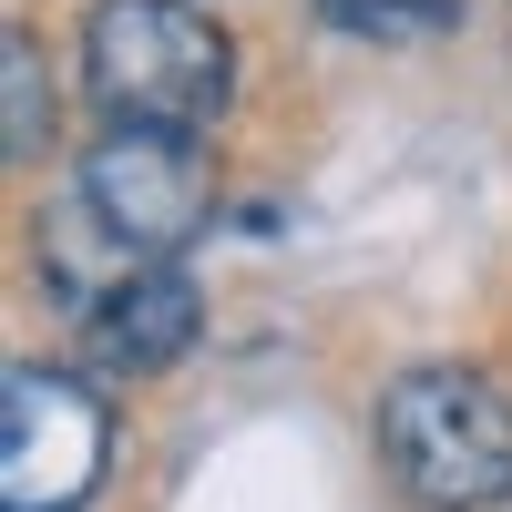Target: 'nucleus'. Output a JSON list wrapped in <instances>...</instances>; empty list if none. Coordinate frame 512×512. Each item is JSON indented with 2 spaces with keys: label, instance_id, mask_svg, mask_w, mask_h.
<instances>
[{
  "label": "nucleus",
  "instance_id": "nucleus-1",
  "mask_svg": "<svg viewBox=\"0 0 512 512\" xmlns=\"http://www.w3.org/2000/svg\"><path fill=\"white\" fill-rule=\"evenodd\" d=\"M379 461L420 512H502L512 502V400L461 359H410L379 390Z\"/></svg>",
  "mask_w": 512,
  "mask_h": 512
},
{
  "label": "nucleus",
  "instance_id": "nucleus-2",
  "mask_svg": "<svg viewBox=\"0 0 512 512\" xmlns=\"http://www.w3.org/2000/svg\"><path fill=\"white\" fill-rule=\"evenodd\" d=\"M82 82L113 123L144 134H205L236 93V52L195 0H93L82 21Z\"/></svg>",
  "mask_w": 512,
  "mask_h": 512
},
{
  "label": "nucleus",
  "instance_id": "nucleus-3",
  "mask_svg": "<svg viewBox=\"0 0 512 512\" xmlns=\"http://www.w3.org/2000/svg\"><path fill=\"white\" fill-rule=\"evenodd\" d=\"M82 226H93L123 267H154V256H175L185 236H205L216 216V175H205L195 134H144V123H113V134L82 144Z\"/></svg>",
  "mask_w": 512,
  "mask_h": 512
},
{
  "label": "nucleus",
  "instance_id": "nucleus-4",
  "mask_svg": "<svg viewBox=\"0 0 512 512\" xmlns=\"http://www.w3.org/2000/svg\"><path fill=\"white\" fill-rule=\"evenodd\" d=\"M103 461H113V420L93 400V379L52 359H11V379H0V502L72 512L103 482Z\"/></svg>",
  "mask_w": 512,
  "mask_h": 512
},
{
  "label": "nucleus",
  "instance_id": "nucleus-5",
  "mask_svg": "<svg viewBox=\"0 0 512 512\" xmlns=\"http://www.w3.org/2000/svg\"><path fill=\"white\" fill-rule=\"evenodd\" d=\"M195 338H205V287L175 267V256H154V267H123V277L93 297V308H82V359H93V369H123V379L175 369Z\"/></svg>",
  "mask_w": 512,
  "mask_h": 512
},
{
  "label": "nucleus",
  "instance_id": "nucleus-6",
  "mask_svg": "<svg viewBox=\"0 0 512 512\" xmlns=\"http://www.w3.org/2000/svg\"><path fill=\"white\" fill-rule=\"evenodd\" d=\"M0 103H11V164H31L41 154V134H52V72H41V41L31 31H11L0 41Z\"/></svg>",
  "mask_w": 512,
  "mask_h": 512
},
{
  "label": "nucleus",
  "instance_id": "nucleus-7",
  "mask_svg": "<svg viewBox=\"0 0 512 512\" xmlns=\"http://www.w3.org/2000/svg\"><path fill=\"white\" fill-rule=\"evenodd\" d=\"M318 21L349 41H441L461 21V0H318Z\"/></svg>",
  "mask_w": 512,
  "mask_h": 512
}]
</instances>
